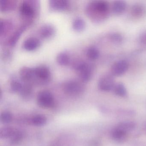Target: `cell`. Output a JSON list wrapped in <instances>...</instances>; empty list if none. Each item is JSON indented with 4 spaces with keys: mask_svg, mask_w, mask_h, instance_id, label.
<instances>
[{
    "mask_svg": "<svg viewBox=\"0 0 146 146\" xmlns=\"http://www.w3.org/2000/svg\"><path fill=\"white\" fill-rule=\"evenodd\" d=\"M36 102L40 107L45 109L52 108L55 106V99L52 94L48 90L39 92L36 97Z\"/></svg>",
    "mask_w": 146,
    "mask_h": 146,
    "instance_id": "cell-6",
    "label": "cell"
},
{
    "mask_svg": "<svg viewBox=\"0 0 146 146\" xmlns=\"http://www.w3.org/2000/svg\"><path fill=\"white\" fill-rule=\"evenodd\" d=\"M73 29L78 32L83 31L86 27V23L83 19L81 18H76L72 22Z\"/></svg>",
    "mask_w": 146,
    "mask_h": 146,
    "instance_id": "cell-28",
    "label": "cell"
},
{
    "mask_svg": "<svg viewBox=\"0 0 146 146\" xmlns=\"http://www.w3.org/2000/svg\"><path fill=\"white\" fill-rule=\"evenodd\" d=\"M13 25L11 21L8 20H1L0 22V36L1 37L5 36L11 30Z\"/></svg>",
    "mask_w": 146,
    "mask_h": 146,
    "instance_id": "cell-21",
    "label": "cell"
},
{
    "mask_svg": "<svg viewBox=\"0 0 146 146\" xmlns=\"http://www.w3.org/2000/svg\"><path fill=\"white\" fill-rule=\"evenodd\" d=\"M127 8V4L123 1H114L112 5L111 10L113 13L116 15L123 14Z\"/></svg>",
    "mask_w": 146,
    "mask_h": 146,
    "instance_id": "cell-18",
    "label": "cell"
},
{
    "mask_svg": "<svg viewBox=\"0 0 146 146\" xmlns=\"http://www.w3.org/2000/svg\"><path fill=\"white\" fill-rule=\"evenodd\" d=\"M128 133L119 129L117 127L113 128L110 132V135L113 140L118 142L124 141L127 138Z\"/></svg>",
    "mask_w": 146,
    "mask_h": 146,
    "instance_id": "cell-14",
    "label": "cell"
},
{
    "mask_svg": "<svg viewBox=\"0 0 146 146\" xmlns=\"http://www.w3.org/2000/svg\"><path fill=\"white\" fill-rule=\"evenodd\" d=\"M129 68V64L124 60H118L114 63L111 68V73L113 76H122L127 71Z\"/></svg>",
    "mask_w": 146,
    "mask_h": 146,
    "instance_id": "cell-8",
    "label": "cell"
},
{
    "mask_svg": "<svg viewBox=\"0 0 146 146\" xmlns=\"http://www.w3.org/2000/svg\"><path fill=\"white\" fill-rule=\"evenodd\" d=\"M38 1H24L20 4L19 12L24 21L25 24L29 25L36 17L38 11Z\"/></svg>",
    "mask_w": 146,
    "mask_h": 146,
    "instance_id": "cell-2",
    "label": "cell"
},
{
    "mask_svg": "<svg viewBox=\"0 0 146 146\" xmlns=\"http://www.w3.org/2000/svg\"><path fill=\"white\" fill-rule=\"evenodd\" d=\"M110 13L108 2L105 1H94L86 7V13L89 18L96 23H102L107 19Z\"/></svg>",
    "mask_w": 146,
    "mask_h": 146,
    "instance_id": "cell-1",
    "label": "cell"
},
{
    "mask_svg": "<svg viewBox=\"0 0 146 146\" xmlns=\"http://www.w3.org/2000/svg\"><path fill=\"white\" fill-rule=\"evenodd\" d=\"M112 90L116 95L119 97H125L127 96V90L125 85L122 83L115 84Z\"/></svg>",
    "mask_w": 146,
    "mask_h": 146,
    "instance_id": "cell-24",
    "label": "cell"
},
{
    "mask_svg": "<svg viewBox=\"0 0 146 146\" xmlns=\"http://www.w3.org/2000/svg\"><path fill=\"white\" fill-rule=\"evenodd\" d=\"M13 118V114L11 112L8 111H4L2 112L0 117L1 123L6 124L10 123L12 121Z\"/></svg>",
    "mask_w": 146,
    "mask_h": 146,
    "instance_id": "cell-29",
    "label": "cell"
},
{
    "mask_svg": "<svg viewBox=\"0 0 146 146\" xmlns=\"http://www.w3.org/2000/svg\"><path fill=\"white\" fill-rule=\"evenodd\" d=\"M33 74V68L24 66L19 70V78L24 82L32 84Z\"/></svg>",
    "mask_w": 146,
    "mask_h": 146,
    "instance_id": "cell-10",
    "label": "cell"
},
{
    "mask_svg": "<svg viewBox=\"0 0 146 146\" xmlns=\"http://www.w3.org/2000/svg\"><path fill=\"white\" fill-rule=\"evenodd\" d=\"M16 128L11 126H5L0 130V138L1 139H10Z\"/></svg>",
    "mask_w": 146,
    "mask_h": 146,
    "instance_id": "cell-26",
    "label": "cell"
},
{
    "mask_svg": "<svg viewBox=\"0 0 146 146\" xmlns=\"http://www.w3.org/2000/svg\"><path fill=\"white\" fill-rule=\"evenodd\" d=\"M19 94L24 100H28L31 99L33 95V85L24 82L23 86Z\"/></svg>",
    "mask_w": 146,
    "mask_h": 146,
    "instance_id": "cell-16",
    "label": "cell"
},
{
    "mask_svg": "<svg viewBox=\"0 0 146 146\" xmlns=\"http://www.w3.org/2000/svg\"><path fill=\"white\" fill-rule=\"evenodd\" d=\"M40 45V41L39 39L36 37H30L24 42L23 48L27 51H33L37 49Z\"/></svg>",
    "mask_w": 146,
    "mask_h": 146,
    "instance_id": "cell-11",
    "label": "cell"
},
{
    "mask_svg": "<svg viewBox=\"0 0 146 146\" xmlns=\"http://www.w3.org/2000/svg\"><path fill=\"white\" fill-rule=\"evenodd\" d=\"M62 87L65 94L72 97L80 96L83 94L85 90V86L82 82L74 79L66 81Z\"/></svg>",
    "mask_w": 146,
    "mask_h": 146,
    "instance_id": "cell-5",
    "label": "cell"
},
{
    "mask_svg": "<svg viewBox=\"0 0 146 146\" xmlns=\"http://www.w3.org/2000/svg\"><path fill=\"white\" fill-rule=\"evenodd\" d=\"M49 6L52 11H66L70 7V2L67 0H50Z\"/></svg>",
    "mask_w": 146,
    "mask_h": 146,
    "instance_id": "cell-9",
    "label": "cell"
},
{
    "mask_svg": "<svg viewBox=\"0 0 146 146\" xmlns=\"http://www.w3.org/2000/svg\"><path fill=\"white\" fill-rule=\"evenodd\" d=\"M55 30L52 25H44L39 30L40 36L44 39H48L52 37L55 34Z\"/></svg>",
    "mask_w": 146,
    "mask_h": 146,
    "instance_id": "cell-15",
    "label": "cell"
},
{
    "mask_svg": "<svg viewBox=\"0 0 146 146\" xmlns=\"http://www.w3.org/2000/svg\"><path fill=\"white\" fill-rule=\"evenodd\" d=\"M116 126L128 134L135 129L136 125L133 121H127L120 122Z\"/></svg>",
    "mask_w": 146,
    "mask_h": 146,
    "instance_id": "cell-23",
    "label": "cell"
},
{
    "mask_svg": "<svg viewBox=\"0 0 146 146\" xmlns=\"http://www.w3.org/2000/svg\"><path fill=\"white\" fill-rule=\"evenodd\" d=\"M24 137V134L21 130L16 129L14 133L10 137L9 142L12 145H16L22 142Z\"/></svg>",
    "mask_w": 146,
    "mask_h": 146,
    "instance_id": "cell-20",
    "label": "cell"
},
{
    "mask_svg": "<svg viewBox=\"0 0 146 146\" xmlns=\"http://www.w3.org/2000/svg\"><path fill=\"white\" fill-rule=\"evenodd\" d=\"M90 146H101V143L98 140H94L91 141Z\"/></svg>",
    "mask_w": 146,
    "mask_h": 146,
    "instance_id": "cell-32",
    "label": "cell"
},
{
    "mask_svg": "<svg viewBox=\"0 0 146 146\" xmlns=\"http://www.w3.org/2000/svg\"><path fill=\"white\" fill-rule=\"evenodd\" d=\"M33 85H46L51 81V72L46 66L40 65L33 68Z\"/></svg>",
    "mask_w": 146,
    "mask_h": 146,
    "instance_id": "cell-4",
    "label": "cell"
},
{
    "mask_svg": "<svg viewBox=\"0 0 146 146\" xmlns=\"http://www.w3.org/2000/svg\"><path fill=\"white\" fill-rule=\"evenodd\" d=\"M115 84L114 76L111 74H107L101 77L98 85L99 88L102 91L109 92L113 90Z\"/></svg>",
    "mask_w": 146,
    "mask_h": 146,
    "instance_id": "cell-7",
    "label": "cell"
},
{
    "mask_svg": "<svg viewBox=\"0 0 146 146\" xmlns=\"http://www.w3.org/2000/svg\"><path fill=\"white\" fill-rule=\"evenodd\" d=\"M140 42L142 44L146 45V32L142 33L140 36L139 38Z\"/></svg>",
    "mask_w": 146,
    "mask_h": 146,
    "instance_id": "cell-31",
    "label": "cell"
},
{
    "mask_svg": "<svg viewBox=\"0 0 146 146\" xmlns=\"http://www.w3.org/2000/svg\"><path fill=\"white\" fill-rule=\"evenodd\" d=\"M72 67L78 74L79 78L83 83L88 82L93 77L94 67L91 63L81 60L74 61Z\"/></svg>",
    "mask_w": 146,
    "mask_h": 146,
    "instance_id": "cell-3",
    "label": "cell"
},
{
    "mask_svg": "<svg viewBox=\"0 0 146 146\" xmlns=\"http://www.w3.org/2000/svg\"><path fill=\"white\" fill-rule=\"evenodd\" d=\"M24 82L21 79H19L15 77L12 78L10 83V88L11 91L13 93H20L23 88Z\"/></svg>",
    "mask_w": 146,
    "mask_h": 146,
    "instance_id": "cell-22",
    "label": "cell"
},
{
    "mask_svg": "<svg viewBox=\"0 0 146 146\" xmlns=\"http://www.w3.org/2000/svg\"><path fill=\"white\" fill-rule=\"evenodd\" d=\"M56 61L60 65L66 66L71 62L70 57L67 53L62 52L57 55Z\"/></svg>",
    "mask_w": 146,
    "mask_h": 146,
    "instance_id": "cell-25",
    "label": "cell"
},
{
    "mask_svg": "<svg viewBox=\"0 0 146 146\" xmlns=\"http://www.w3.org/2000/svg\"><path fill=\"white\" fill-rule=\"evenodd\" d=\"M28 25H29L26 24H24L13 34L11 37L8 39V42H7L8 46L11 47H13L16 45L17 42L19 40L20 38L21 35L24 31L25 30Z\"/></svg>",
    "mask_w": 146,
    "mask_h": 146,
    "instance_id": "cell-12",
    "label": "cell"
},
{
    "mask_svg": "<svg viewBox=\"0 0 146 146\" xmlns=\"http://www.w3.org/2000/svg\"><path fill=\"white\" fill-rule=\"evenodd\" d=\"M17 1L14 0H2L1 1V11L3 13L11 11L16 8Z\"/></svg>",
    "mask_w": 146,
    "mask_h": 146,
    "instance_id": "cell-19",
    "label": "cell"
},
{
    "mask_svg": "<svg viewBox=\"0 0 146 146\" xmlns=\"http://www.w3.org/2000/svg\"><path fill=\"white\" fill-rule=\"evenodd\" d=\"M87 58L91 60H94L99 58L100 52L98 48L94 46H91L88 48L86 52Z\"/></svg>",
    "mask_w": 146,
    "mask_h": 146,
    "instance_id": "cell-27",
    "label": "cell"
},
{
    "mask_svg": "<svg viewBox=\"0 0 146 146\" xmlns=\"http://www.w3.org/2000/svg\"><path fill=\"white\" fill-rule=\"evenodd\" d=\"M47 122V119L45 115L36 114L29 119L28 123L36 126H42L45 125Z\"/></svg>",
    "mask_w": 146,
    "mask_h": 146,
    "instance_id": "cell-17",
    "label": "cell"
},
{
    "mask_svg": "<svg viewBox=\"0 0 146 146\" xmlns=\"http://www.w3.org/2000/svg\"><path fill=\"white\" fill-rule=\"evenodd\" d=\"M108 38L109 40L114 44H120L123 40V36L119 33L113 32L109 35Z\"/></svg>",
    "mask_w": 146,
    "mask_h": 146,
    "instance_id": "cell-30",
    "label": "cell"
},
{
    "mask_svg": "<svg viewBox=\"0 0 146 146\" xmlns=\"http://www.w3.org/2000/svg\"><path fill=\"white\" fill-rule=\"evenodd\" d=\"M146 10L143 5L136 4L133 5L130 9V14L132 17L139 19L143 17L146 14Z\"/></svg>",
    "mask_w": 146,
    "mask_h": 146,
    "instance_id": "cell-13",
    "label": "cell"
},
{
    "mask_svg": "<svg viewBox=\"0 0 146 146\" xmlns=\"http://www.w3.org/2000/svg\"><path fill=\"white\" fill-rule=\"evenodd\" d=\"M143 129L144 132L146 134V121L144 123L143 125Z\"/></svg>",
    "mask_w": 146,
    "mask_h": 146,
    "instance_id": "cell-33",
    "label": "cell"
}]
</instances>
